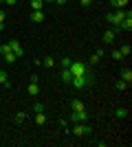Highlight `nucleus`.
<instances>
[{
	"instance_id": "obj_1",
	"label": "nucleus",
	"mask_w": 132,
	"mask_h": 147,
	"mask_svg": "<svg viewBox=\"0 0 132 147\" xmlns=\"http://www.w3.org/2000/svg\"><path fill=\"white\" fill-rule=\"evenodd\" d=\"M70 75L73 77H84V75H90V70H88V64H84V61H70V66H68Z\"/></svg>"
},
{
	"instance_id": "obj_2",
	"label": "nucleus",
	"mask_w": 132,
	"mask_h": 147,
	"mask_svg": "<svg viewBox=\"0 0 132 147\" xmlns=\"http://www.w3.org/2000/svg\"><path fill=\"white\" fill-rule=\"evenodd\" d=\"M90 121V114L86 110H73L70 112V121L68 123H88Z\"/></svg>"
},
{
	"instance_id": "obj_3",
	"label": "nucleus",
	"mask_w": 132,
	"mask_h": 147,
	"mask_svg": "<svg viewBox=\"0 0 132 147\" xmlns=\"http://www.w3.org/2000/svg\"><path fill=\"white\" fill-rule=\"evenodd\" d=\"M75 136H88V134H93V127L88 125V123H75V127L70 129Z\"/></svg>"
},
{
	"instance_id": "obj_4",
	"label": "nucleus",
	"mask_w": 132,
	"mask_h": 147,
	"mask_svg": "<svg viewBox=\"0 0 132 147\" xmlns=\"http://www.w3.org/2000/svg\"><path fill=\"white\" fill-rule=\"evenodd\" d=\"M9 44H11V51H13V55H16V57H22V55H24V51H22V46H20L18 40H9Z\"/></svg>"
},
{
	"instance_id": "obj_5",
	"label": "nucleus",
	"mask_w": 132,
	"mask_h": 147,
	"mask_svg": "<svg viewBox=\"0 0 132 147\" xmlns=\"http://www.w3.org/2000/svg\"><path fill=\"white\" fill-rule=\"evenodd\" d=\"M114 37H117V33H114L112 29H108L106 33H104V44H112V42H114Z\"/></svg>"
},
{
	"instance_id": "obj_6",
	"label": "nucleus",
	"mask_w": 132,
	"mask_h": 147,
	"mask_svg": "<svg viewBox=\"0 0 132 147\" xmlns=\"http://www.w3.org/2000/svg\"><path fill=\"white\" fill-rule=\"evenodd\" d=\"M110 7H112V11H114V9H126L128 0H110Z\"/></svg>"
},
{
	"instance_id": "obj_7",
	"label": "nucleus",
	"mask_w": 132,
	"mask_h": 147,
	"mask_svg": "<svg viewBox=\"0 0 132 147\" xmlns=\"http://www.w3.org/2000/svg\"><path fill=\"white\" fill-rule=\"evenodd\" d=\"M121 79L126 81L128 86L132 84V70H130V68H123V70H121Z\"/></svg>"
},
{
	"instance_id": "obj_8",
	"label": "nucleus",
	"mask_w": 132,
	"mask_h": 147,
	"mask_svg": "<svg viewBox=\"0 0 132 147\" xmlns=\"http://www.w3.org/2000/svg\"><path fill=\"white\" fill-rule=\"evenodd\" d=\"M31 22H35V24L44 22V13L42 11H31Z\"/></svg>"
},
{
	"instance_id": "obj_9",
	"label": "nucleus",
	"mask_w": 132,
	"mask_h": 147,
	"mask_svg": "<svg viewBox=\"0 0 132 147\" xmlns=\"http://www.w3.org/2000/svg\"><path fill=\"white\" fill-rule=\"evenodd\" d=\"M26 90H29V94H33V97H35V94L40 92V86H38V81H29V86H26Z\"/></svg>"
},
{
	"instance_id": "obj_10",
	"label": "nucleus",
	"mask_w": 132,
	"mask_h": 147,
	"mask_svg": "<svg viewBox=\"0 0 132 147\" xmlns=\"http://www.w3.org/2000/svg\"><path fill=\"white\" fill-rule=\"evenodd\" d=\"M42 7H44V0H31V9L33 11H42Z\"/></svg>"
},
{
	"instance_id": "obj_11",
	"label": "nucleus",
	"mask_w": 132,
	"mask_h": 147,
	"mask_svg": "<svg viewBox=\"0 0 132 147\" xmlns=\"http://www.w3.org/2000/svg\"><path fill=\"white\" fill-rule=\"evenodd\" d=\"M70 79H73L70 70H68V68H64V70H62V81H64V84H70Z\"/></svg>"
},
{
	"instance_id": "obj_12",
	"label": "nucleus",
	"mask_w": 132,
	"mask_h": 147,
	"mask_svg": "<svg viewBox=\"0 0 132 147\" xmlns=\"http://www.w3.org/2000/svg\"><path fill=\"white\" fill-rule=\"evenodd\" d=\"M42 66H46V68H53V66H55V59H53L51 55H46V57L42 59Z\"/></svg>"
},
{
	"instance_id": "obj_13",
	"label": "nucleus",
	"mask_w": 132,
	"mask_h": 147,
	"mask_svg": "<svg viewBox=\"0 0 132 147\" xmlns=\"http://www.w3.org/2000/svg\"><path fill=\"white\" fill-rule=\"evenodd\" d=\"M35 123H38V125H44V123H46V114H44V112H35Z\"/></svg>"
},
{
	"instance_id": "obj_14",
	"label": "nucleus",
	"mask_w": 132,
	"mask_h": 147,
	"mask_svg": "<svg viewBox=\"0 0 132 147\" xmlns=\"http://www.w3.org/2000/svg\"><path fill=\"white\" fill-rule=\"evenodd\" d=\"M114 117H117V119H126L128 110H126V108H117V110H114Z\"/></svg>"
},
{
	"instance_id": "obj_15",
	"label": "nucleus",
	"mask_w": 132,
	"mask_h": 147,
	"mask_svg": "<svg viewBox=\"0 0 132 147\" xmlns=\"http://www.w3.org/2000/svg\"><path fill=\"white\" fill-rule=\"evenodd\" d=\"M114 88H117V90H119V92H123V90H128V88H130V86H128V84H126V81H123V79H119V81H117V84H114Z\"/></svg>"
},
{
	"instance_id": "obj_16",
	"label": "nucleus",
	"mask_w": 132,
	"mask_h": 147,
	"mask_svg": "<svg viewBox=\"0 0 132 147\" xmlns=\"http://www.w3.org/2000/svg\"><path fill=\"white\" fill-rule=\"evenodd\" d=\"M0 84H2L5 88H9V77H7L5 70H0Z\"/></svg>"
},
{
	"instance_id": "obj_17",
	"label": "nucleus",
	"mask_w": 132,
	"mask_h": 147,
	"mask_svg": "<svg viewBox=\"0 0 132 147\" xmlns=\"http://www.w3.org/2000/svg\"><path fill=\"white\" fill-rule=\"evenodd\" d=\"M119 51H121V55H123V57H128V55L132 53V46H130V44H123Z\"/></svg>"
},
{
	"instance_id": "obj_18",
	"label": "nucleus",
	"mask_w": 132,
	"mask_h": 147,
	"mask_svg": "<svg viewBox=\"0 0 132 147\" xmlns=\"http://www.w3.org/2000/svg\"><path fill=\"white\" fill-rule=\"evenodd\" d=\"M70 108H73V110H86V108H84V103L79 101V99H75V101L70 103Z\"/></svg>"
},
{
	"instance_id": "obj_19",
	"label": "nucleus",
	"mask_w": 132,
	"mask_h": 147,
	"mask_svg": "<svg viewBox=\"0 0 132 147\" xmlns=\"http://www.w3.org/2000/svg\"><path fill=\"white\" fill-rule=\"evenodd\" d=\"M16 59H18V57L13 55V51H11V53H5V61H7V64H13Z\"/></svg>"
},
{
	"instance_id": "obj_20",
	"label": "nucleus",
	"mask_w": 132,
	"mask_h": 147,
	"mask_svg": "<svg viewBox=\"0 0 132 147\" xmlns=\"http://www.w3.org/2000/svg\"><path fill=\"white\" fill-rule=\"evenodd\" d=\"M44 110H46V105H44V103H40V101H38V103H33V112H44Z\"/></svg>"
},
{
	"instance_id": "obj_21",
	"label": "nucleus",
	"mask_w": 132,
	"mask_h": 147,
	"mask_svg": "<svg viewBox=\"0 0 132 147\" xmlns=\"http://www.w3.org/2000/svg\"><path fill=\"white\" fill-rule=\"evenodd\" d=\"M0 53H2V55H5V53H11V44H9V42H5L2 46H0Z\"/></svg>"
},
{
	"instance_id": "obj_22",
	"label": "nucleus",
	"mask_w": 132,
	"mask_h": 147,
	"mask_svg": "<svg viewBox=\"0 0 132 147\" xmlns=\"http://www.w3.org/2000/svg\"><path fill=\"white\" fill-rule=\"evenodd\" d=\"M110 55H112V59H117V61H119V59H123V55H121V51H119V49H117V51H112Z\"/></svg>"
},
{
	"instance_id": "obj_23",
	"label": "nucleus",
	"mask_w": 132,
	"mask_h": 147,
	"mask_svg": "<svg viewBox=\"0 0 132 147\" xmlns=\"http://www.w3.org/2000/svg\"><path fill=\"white\" fill-rule=\"evenodd\" d=\"M24 119H26V112H18V114H16V121L18 123H22Z\"/></svg>"
},
{
	"instance_id": "obj_24",
	"label": "nucleus",
	"mask_w": 132,
	"mask_h": 147,
	"mask_svg": "<svg viewBox=\"0 0 132 147\" xmlns=\"http://www.w3.org/2000/svg\"><path fill=\"white\" fill-rule=\"evenodd\" d=\"M99 57H97V55H95V53H93V55H90V64H93V66H97V64H99Z\"/></svg>"
},
{
	"instance_id": "obj_25",
	"label": "nucleus",
	"mask_w": 132,
	"mask_h": 147,
	"mask_svg": "<svg viewBox=\"0 0 132 147\" xmlns=\"http://www.w3.org/2000/svg\"><path fill=\"white\" fill-rule=\"evenodd\" d=\"M70 61H73L70 57H64V59H62V68H68V66H70Z\"/></svg>"
},
{
	"instance_id": "obj_26",
	"label": "nucleus",
	"mask_w": 132,
	"mask_h": 147,
	"mask_svg": "<svg viewBox=\"0 0 132 147\" xmlns=\"http://www.w3.org/2000/svg\"><path fill=\"white\" fill-rule=\"evenodd\" d=\"M95 55H97V57H99V59H101V57L106 55V51H104V49H97V51H95Z\"/></svg>"
},
{
	"instance_id": "obj_27",
	"label": "nucleus",
	"mask_w": 132,
	"mask_h": 147,
	"mask_svg": "<svg viewBox=\"0 0 132 147\" xmlns=\"http://www.w3.org/2000/svg\"><path fill=\"white\" fill-rule=\"evenodd\" d=\"M2 2H5L7 7H13V5H16V2H18V0H2Z\"/></svg>"
},
{
	"instance_id": "obj_28",
	"label": "nucleus",
	"mask_w": 132,
	"mask_h": 147,
	"mask_svg": "<svg viewBox=\"0 0 132 147\" xmlns=\"http://www.w3.org/2000/svg\"><path fill=\"white\" fill-rule=\"evenodd\" d=\"M79 2H82V7H90V2H93V0H79Z\"/></svg>"
},
{
	"instance_id": "obj_29",
	"label": "nucleus",
	"mask_w": 132,
	"mask_h": 147,
	"mask_svg": "<svg viewBox=\"0 0 132 147\" xmlns=\"http://www.w3.org/2000/svg\"><path fill=\"white\" fill-rule=\"evenodd\" d=\"M5 18H7V16H5V11L0 9V22H5Z\"/></svg>"
},
{
	"instance_id": "obj_30",
	"label": "nucleus",
	"mask_w": 132,
	"mask_h": 147,
	"mask_svg": "<svg viewBox=\"0 0 132 147\" xmlns=\"http://www.w3.org/2000/svg\"><path fill=\"white\" fill-rule=\"evenodd\" d=\"M55 5H66V0H53Z\"/></svg>"
},
{
	"instance_id": "obj_31",
	"label": "nucleus",
	"mask_w": 132,
	"mask_h": 147,
	"mask_svg": "<svg viewBox=\"0 0 132 147\" xmlns=\"http://www.w3.org/2000/svg\"><path fill=\"white\" fill-rule=\"evenodd\" d=\"M0 31H5V22H0Z\"/></svg>"
},
{
	"instance_id": "obj_32",
	"label": "nucleus",
	"mask_w": 132,
	"mask_h": 147,
	"mask_svg": "<svg viewBox=\"0 0 132 147\" xmlns=\"http://www.w3.org/2000/svg\"><path fill=\"white\" fill-rule=\"evenodd\" d=\"M0 103H2V99H0Z\"/></svg>"
}]
</instances>
